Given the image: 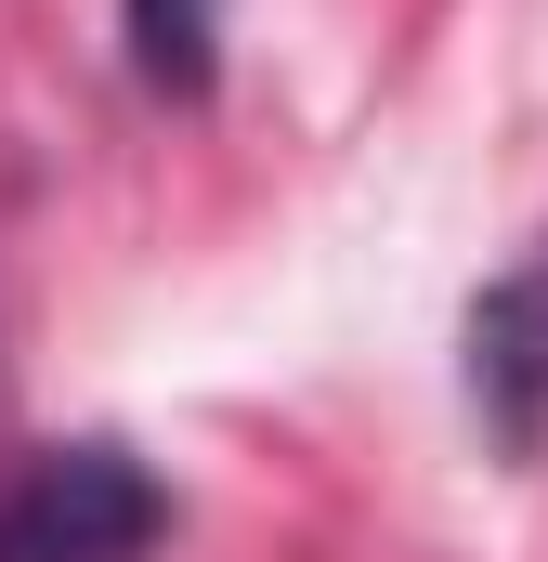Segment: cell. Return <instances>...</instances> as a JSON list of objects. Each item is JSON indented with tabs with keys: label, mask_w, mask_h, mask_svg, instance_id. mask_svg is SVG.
I'll return each mask as SVG.
<instances>
[{
	"label": "cell",
	"mask_w": 548,
	"mask_h": 562,
	"mask_svg": "<svg viewBox=\"0 0 548 562\" xmlns=\"http://www.w3.org/2000/svg\"><path fill=\"white\" fill-rule=\"evenodd\" d=\"M457 393H470V419H483V445L510 471L548 458V236L510 276L470 288V314H457Z\"/></svg>",
	"instance_id": "cell-2"
},
{
	"label": "cell",
	"mask_w": 548,
	"mask_h": 562,
	"mask_svg": "<svg viewBox=\"0 0 548 562\" xmlns=\"http://www.w3.org/2000/svg\"><path fill=\"white\" fill-rule=\"evenodd\" d=\"M157 537H170V484L118 431L0 458V562H157Z\"/></svg>",
	"instance_id": "cell-1"
},
{
	"label": "cell",
	"mask_w": 548,
	"mask_h": 562,
	"mask_svg": "<svg viewBox=\"0 0 548 562\" xmlns=\"http://www.w3.org/2000/svg\"><path fill=\"white\" fill-rule=\"evenodd\" d=\"M222 26H236V0H118L132 79L157 92V105H196V92L222 79Z\"/></svg>",
	"instance_id": "cell-3"
}]
</instances>
